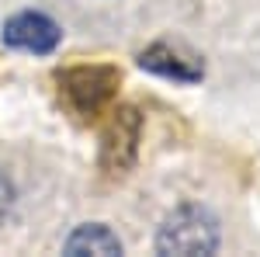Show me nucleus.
<instances>
[{
	"mask_svg": "<svg viewBox=\"0 0 260 257\" xmlns=\"http://www.w3.org/2000/svg\"><path fill=\"white\" fill-rule=\"evenodd\" d=\"M156 247L160 254H212L219 247V230L201 209H180L167 219Z\"/></svg>",
	"mask_w": 260,
	"mask_h": 257,
	"instance_id": "obj_1",
	"label": "nucleus"
},
{
	"mask_svg": "<svg viewBox=\"0 0 260 257\" xmlns=\"http://www.w3.org/2000/svg\"><path fill=\"white\" fill-rule=\"evenodd\" d=\"M115 91V73L101 70V66H83V70H70L62 77V98L77 115H94L104 108V101Z\"/></svg>",
	"mask_w": 260,
	"mask_h": 257,
	"instance_id": "obj_2",
	"label": "nucleus"
},
{
	"mask_svg": "<svg viewBox=\"0 0 260 257\" xmlns=\"http://www.w3.org/2000/svg\"><path fill=\"white\" fill-rule=\"evenodd\" d=\"M4 42L24 49V52H52L56 42H59V28L45 14H14V18L4 24Z\"/></svg>",
	"mask_w": 260,
	"mask_h": 257,
	"instance_id": "obj_3",
	"label": "nucleus"
},
{
	"mask_svg": "<svg viewBox=\"0 0 260 257\" xmlns=\"http://www.w3.org/2000/svg\"><path fill=\"white\" fill-rule=\"evenodd\" d=\"M142 66L153 70V73H163V77H174V80H198L201 70L191 66L187 60H180L177 52H170L167 45H153L149 52H142Z\"/></svg>",
	"mask_w": 260,
	"mask_h": 257,
	"instance_id": "obj_4",
	"label": "nucleus"
},
{
	"mask_svg": "<svg viewBox=\"0 0 260 257\" xmlns=\"http://www.w3.org/2000/svg\"><path fill=\"white\" fill-rule=\"evenodd\" d=\"M66 250L70 254H87V250L90 254H121V243L104 226H83L80 233H73L66 240Z\"/></svg>",
	"mask_w": 260,
	"mask_h": 257,
	"instance_id": "obj_5",
	"label": "nucleus"
},
{
	"mask_svg": "<svg viewBox=\"0 0 260 257\" xmlns=\"http://www.w3.org/2000/svg\"><path fill=\"white\" fill-rule=\"evenodd\" d=\"M7 209H11V184L0 178V219L7 216Z\"/></svg>",
	"mask_w": 260,
	"mask_h": 257,
	"instance_id": "obj_6",
	"label": "nucleus"
}]
</instances>
